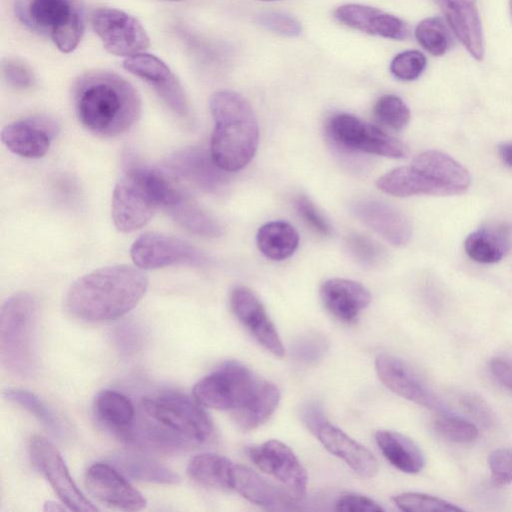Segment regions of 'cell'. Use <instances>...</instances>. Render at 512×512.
I'll return each mask as SVG.
<instances>
[{
    "label": "cell",
    "instance_id": "6da1fadb",
    "mask_svg": "<svg viewBox=\"0 0 512 512\" xmlns=\"http://www.w3.org/2000/svg\"><path fill=\"white\" fill-rule=\"evenodd\" d=\"M194 398L203 406L229 411L243 430L265 423L276 410L280 391L260 379L242 363L223 362L193 387Z\"/></svg>",
    "mask_w": 512,
    "mask_h": 512
},
{
    "label": "cell",
    "instance_id": "7a4b0ae2",
    "mask_svg": "<svg viewBox=\"0 0 512 512\" xmlns=\"http://www.w3.org/2000/svg\"><path fill=\"white\" fill-rule=\"evenodd\" d=\"M74 107L81 125L96 136L113 138L138 121L141 98L122 76L105 70L82 74L73 89Z\"/></svg>",
    "mask_w": 512,
    "mask_h": 512
},
{
    "label": "cell",
    "instance_id": "3957f363",
    "mask_svg": "<svg viewBox=\"0 0 512 512\" xmlns=\"http://www.w3.org/2000/svg\"><path fill=\"white\" fill-rule=\"evenodd\" d=\"M147 288L146 275L135 267L124 264L102 267L71 284L65 306L82 321H111L132 310Z\"/></svg>",
    "mask_w": 512,
    "mask_h": 512
},
{
    "label": "cell",
    "instance_id": "277c9868",
    "mask_svg": "<svg viewBox=\"0 0 512 512\" xmlns=\"http://www.w3.org/2000/svg\"><path fill=\"white\" fill-rule=\"evenodd\" d=\"M209 105L215 122L210 154L221 169L241 170L252 160L258 146L259 129L254 111L242 95L229 90L214 93Z\"/></svg>",
    "mask_w": 512,
    "mask_h": 512
},
{
    "label": "cell",
    "instance_id": "5b68a950",
    "mask_svg": "<svg viewBox=\"0 0 512 512\" xmlns=\"http://www.w3.org/2000/svg\"><path fill=\"white\" fill-rule=\"evenodd\" d=\"M181 193L159 170L130 165L113 189L111 215L114 226L123 233L136 231L151 220L158 208L165 209Z\"/></svg>",
    "mask_w": 512,
    "mask_h": 512
},
{
    "label": "cell",
    "instance_id": "8992f818",
    "mask_svg": "<svg viewBox=\"0 0 512 512\" xmlns=\"http://www.w3.org/2000/svg\"><path fill=\"white\" fill-rule=\"evenodd\" d=\"M38 305L28 292H17L2 305L0 313V358L17 376H29L35 368V333Z\"/></svg>",
    "mask_w": 512,
    "mask_h": 512
},
{
    "label": "cell",
    "instance_id": "52a82bcc",
    "mask_svg": "<svg viewBox=\"0 0 512 512\" xmlns=\"http://www.w3.org/2000/svg\"><path fill=\"white\" fill-rule=\"evenodd\" d=\"M144 413L193 445L205 444L214 435L213 423L196 400L177 392H165L142 400Z\"/></svg>",
    "mask_w": 512,
    "mask_h": 512
},
{
    "label": "cell",
    "instance_id": "ba28073f",
    "mask_svg": "<svg viewBox=\"0 0 512 512\" xmlns=\"http://www.w3.org/2000/svg\"><path fill=\"white\" fill-rule=\"evenodd\" d=\"M326 128L329 140L342 153L361 152L391 158L407 154L402 142L351 114L334 115Z\"/></svg>",
    "mask_w": 512,
    "mask_h": 512
},
{
    "label": "cell",
    "instance_id": "9c48e42d",
    "mask_svg": "<svg viewBox=\"0 0 512 512\" xmlns=\"http://www.w3.org/2000/svg\"><path fill=\"white\" fill-rule=\"evenodd\" d=\"M90 20L104 48L113 55L127 58L142 53L150 46V39L142 24L122 10L96 8Z\"/></svg>",
    "mask_w": 512,
    "mask_h": 512
},
{
    "label": "cell",
    "instance_id": "30bf717a",
    "mask_svg": "<svg viewBox=\"0 0 512 512\" xmlns=\"http://www.w3.org/2000/svg\"><path fill=\"white\" fill-rule=\"evenodd\" d=\"M130 256L141 269H157L177 264L202 266L207 263L205 254L195 246L157 232H147L135 239L130 248Z\"/></svg>",
    "mask_w": 512,
    "mask_h": 512
},
{
    "label": "cell",
    "instance_id": "8fae6325",
    "mask_svg": "<svg viewBox=\"0 0 512 512\" xmlns=\"http://www.w3.org/2000/svg\"><path fill=\"white\" fill-rule=\"evenodd\" d=\"M29 452L33 465L45 476L68 509L77 512L98 510L79 490L61 454L50 441L39 435L32 437Z\"/></svg>",
    "mask_w": 512,
    "mask_h": 512
},
{
    "label": "cell",
    "instance_id": "7c38bea8",
    "mask_svg": "<svg viewBox=\"0 0 512 512\" xmlns=\"http://www.w3.org/2000/svg\"><path fill=\"white\" fill-rule=\"evenodd\" d=\"M248 458L261 471L281 482L297 499L307 488L308 476L294 452L279 440H267L246 449Z\"/></svg>",
    "mask_w": 512,
    "mask_h": 512
},
{
    "label": "cell",
    "instance_id": "4fadbf2b",
    "mask_svg": "<svg viewBox=\"0 0 512 512\" xmlns=\"http://www.w3.org/2000/svg\"><path fill=\"white\" fill-rule=\"evenodd\" d=\"M88 491L100 502L126 511L141 510L146 506L144 496L115 466L94 463L85 473Z\"/></svg>",
    "mask_w": 512,
    "mask_h": 512
},
{
    "label": "cell",
    "instance_id": "5bb4252c",
    "mask_svg": "<svg viewBox=\"0 0 512 512\" xmlns=\"http://www.w3.org/2000/svg\"><path fill=\"white\" fill-rule=\"evenodd\" d=\"M375 369L384 385L397 395L431 410L446 411L441 400L401 359L380 354L376 358Z\"/></svg>",
    "mask_w": 512,
    "mask_h": 512
},
{
    "label": "cell",
    "instance_id": "9a60e30c",
    "mask_svg": "<svg viewBox=\"0 0 512 512\" xmlns=\"http://www.w3.org/2000/svg\"><path fill=\"white\" fill-rule=\"evenodd\" d=\"M59 131L50 116L37 115L8 124L2 129L1 140L14 154L25 158L43 157Z\"/></svg>",
    "mask_w": 512,
    "mask_h": 512
},
{
    "label": "cell",
    "instance_id": "2e32d148",
    "mask_svg": "<svg viewBox=\"0 0 512 512\" xmlns=\"http://www.w3.org/2000/svg\"><path fill=\"white\" fill-rule=\"evenodd\" d=\"M123 67L153 86L176 114L187 115L188 102L185 92L174 73L161 59L151 54L138 53L125 58Z\"/></svg>",
    "mask_w": 512,
    "mask_h": 512
},
{
    "label": "cell",
    "instance_id": "e0dca14e",
    "mask_svg": "<svg viewBox=\"0 0 512 512\" xmlns=\"http://www.w3.org/2000/svg\"><path fill=\"white\" fill-rule=\"evenodd\" d=\"M230 304L237 319L266 350L278 357L284 355V347L274 324L251 290L243 286L234 288Z\"/></svg>",
    "mask_w": 512,
    "mask_h": 512
},
{
    "label": "cell",
    "instance_id": "ac0fdd59",
    "mask_svg": "<svg viewBox=\"0 0 512 512\" xmlns=\"http://www.w3.org/2000/svg\"><path fill=\"white\" fill-rule=\"evenodd\" d=\"M230 489L267 510L295 509L297 498L290 491L274 485L245 465L233 464Z\"/></svg>",
    "mask_w": 512,
    "mask_h": 512
},
{
    "label": "cell",
    "instance_id": "d6986e66",
    "mask_svg": "<svg viewBox=\"0 0 512 512\" xmlns=\"http://www.w3.org/2000/svg\"><path fill=\"white\" fill-rule=\"evenodd\" d=\"M167 167L177 176L207 192L222 189L228 181V172L221 169L203 148L190 147L176 152Z\"/></svg>",
    "mask_w": 512,
    "mask_h": 512
},
{
    "label": "cell",
    "instance_id": "ffe728a7",
    "mask_svg": "<svg viewBox=\"0 0 512 512\" xmlns=\"http://www.w3.org/2000/svg\"><path fill=\"white\" fill-rule=\"evenodd\" d=\"M334 17L339 23L369 35L394 40L408 35L407 25L400 18L367 5H341L335 9Z\"/></svg>",
    "mask_w": 512,
    "mask_h": 512
},
{
    "label": "cell",
    "instance_id": "44dd1931",
    "mask_svg": "<svg viewBox=\"0 0 512 512\" xmlns=\"http://www.w3.org/2000/svg\"><path fill=\"white\" fill-rule=\"evenodd\" d=\"M353 212L365 225L394 246L406 245L412 236L409 219L397 208L374 199H361Z\"/></svg>",
    "mask_w": 512,
    "mask_h": 512
},
{
    "label": "cell",
    "instance_id": "7402d4cb",
    "mask_svg": "<svg viewBox=\"0 0 512 512\" xmlns=\"http://www.w3.org/2000/svg\"><path fill=\"white\" fill-rule=\"evenodd\" d=\"M457 39L476 60L484 56V37L477 0H433Z\"/></svg>",
    "mask_w": 512,
    "mask_h": 512
},
{
    "label": "cell",
    "instance_id": "603a6c76",
    "mask_svg": "<svg viewBox=\"0 0 512 512\" xmlns=\"http://www.w3.org/2000/svg\"><path fill=\"white\" fill-rule=\"evenodd\" d=\"M312 433L331 454L343 460L359 475L371 478L377 474L378 462L374 455L327 419Z\"/></svg>",
    "mask_w": 512,
    "mask_h": 512
},
{
    "label": "cell",
    "instance_id": "cb8c5ba5",
    "mask_svg": "<svg viewBox=\"0 0 512 512\" xmlns=\"http://www.w3.org/2000/svg\"><path fill=\"white\" fill-rule=\"evenodd\" d=\"M320 295L326 309L345 323L354 322L371 301L370 292L365 286L342 278L325 281Z\"/></svg>",
    "mask_w": 512,
    "mask_h": 512
},
{
    "label": "cell",
    "instance_id": "d4e9b609",
    "mask_svg": "<svg viewBox=\"0 0 512 512\" xmlns=\"http://www.w3.org/2000/svg\"><path fill=\"white\" fill-rule=\"evenodd\" d=\"M411 165L448 189L452 195L464 193L471 183L470 174L462 164L437 150L420 153L413 159Z\"/></svg>",
    "mask_w": 512,
    "mask_h": 512
},
{
    "label": "cell",
    "instance_id": "484cf974",
    "mask_svg": "<svg viewBox=\"0 0 512 512\" xmlns=\"http://www.w3.org/2000/svg\"><path fill=\"white\" fill-rule=\"evenodd\" d=\"M376 185L383 192L397 197L452 195L448 189L431 180L412 165L392 169L379 177Z\"/></svg>",
    "mask_w": 512,
    "mask_h": 512
},
{
    "label": "cell",
    "instance_id": "4316f807",
    "mask_svg": "<svg viewBox=\"0 0 512 512\" xmlns=\"http://www.w3.org/2000/svg\"><path fill=\"white\" fill-rule=\"evenodd\" d=\"M464 248L478 263L499 262L512 248V229L505 224L479 228L467 236Z\"/></svg>",
    "mask_w": 512,
    "mask_h": 512
},
{
    "label": "cell",
    "instance_id": "83f0119b",
    "mask_svg": "<svg viewBox=\"0 0 512 512\" xmlns=\"http://www.w3.org/2000/svg\"><path fill=\"white\" fill-rule=\"evenodd\" d=\"M375 440L383 456L398 470L415 474L423 469L424 455L409 437L391 430H379Z\"/></svg>",
    "mask_w": 512,
    "mask_h": 512
},
{
    "label": "cell",
    "instance_id": "f1b7e54d",
    "mask_svg": "<svg viewBox=\"0 0 512 512\" xmlns=\"http://www.w3.org/2000/svg\"><path fill=\"white\" fill-rule=\"evenodd\" d=\"M75 10L69 0H31L27 6H16V14L25 25L49 33L63 25Z\"/></svg>",
    "mask_w": 512,
    "mask_h": 512
},
{
    "label": "cell",
    "instance_id": "f546056e",
    "mask_svg": "<svg viewBox=\"0 0 512 512\" xmlns=\"http://www.w3.org/2000/svg\"><path fill=\"white\" fill-rule=\"evenodd\" d=\"M97 419L119 437L134 423L136 413L132 401L121 392L103 390L94 400Z\"/></svg>",
    "mask_w": 512,
    "mask_h": 512
},
{
    "label": "cell",
    "instance_id": "4dcf8cb0",
    "mask_svg": "<svg viewBox=\"0 0 512 512\" xmlns=\"http://www.w3.org/2000/svg\"><path fill=\"white\" fill-rule=\"evenodd\" d=\"M165 210L180 226L198 236L212 238L223 233L221 224L184 193Z\"/></svg>",
    "mask_w": 512,
    "mask_h": 512
},
{
    "label": "cell",
    "instance_id": "1f68e13d",
    "mask_svg": "<svg viewBox=\"0 0 512 512\" xmlns=\"http://www.w3.org/2000/svg\"><path fill=\"white\" fill-rule=\"evenodd\" d=\"M299 235L295 228L284 221H271L260 227L257 245L262 254L275 261L289 258L297 249Z\"/></svg>",
    "mask_w": 512,
    "mask_h": 512
},
{
    "label": "cell",
    "instance_id": "d6a6232c",
    "mask_svg": "<svg viewBox=\"0 0 512 512\" xmlns=\"http://www.w3.org/2000/svg\"><path fill=\"white\" fill-rule=\"evenodd\" d=\"M111 462L125 475L141 481L175 484L179 476L160 463L134 453L119 452L111 457Z\"/></svg>",
    "mask_w": 512,
    "mask_h": 512
},
{
    "label": "cell",
    "instance_id": "836d02e7",
    "mask_svg": "<svg viewBox=\"0 0 512 512\" xmlns=\"http://www.w3.org/2000/svg\"><path fill=\"white\" fill-rule=\"evenodd\" d=\"M233 464L224 456L201 453L190 460L187 473L191 479L203 486L230 489Z\"/></svg>",
    "mask_w": 512,
    "mask_h": 512
},
{
    "label": "cell",
    "instance_id": "e575fe53",
    "mask_svg": "<svg viewBox=\"0 0 512 512\" xmlns=\"http://www.w3.org/2000/svg\"><path fill=\"white\" fill-rule=\"evenodd\" d=\"M4 397L28 411L55 435L64 434L65 427L59 417L34 393L19 388H8L4 391Z\"/></svg>",
    "mask_w": 512,
    "mask_h": 512
},
{
    "label": "cell",
    "instance_id": "d590c367",
    "mask_svg": "<svg viewBox=\"0 0 512 512\" xmlns=\"http://www.w3.org/2000/svg\"><path fill=\"white\" fill-rule=\"evenodd\" d=\"M418 43L430 54L441 56L450 46V35L444 21L439 17H429L418 23L415 29Z\"/></svg>",
    "mask_w": 512,
    "mask_h": 512
},
{
    "label": "cell",
    "instance_id": "8d00e7d4",
    "mask_svg": "<svg viewBox=\"0 0 512 512\" xmlns=\"http://www.w3.org/2000/svg\"><path fill=\"white\" fill-rule=\"evenodd\" d=\"M374 115L379 123L395 131L404 129L410 120L408 106L400 97L391 94L377 100Z\"/></svg>",
    "mask_w": 512,
    "mask_h": 512
},
{
    "label": "cell",
    "instance_id": "74e56055",
    "mask_svg": "<svg viewBox=\"0 0 512 512\" xmlns=\"http://www.w3.org/2000/svg\"><path fill=\"white\" fill-rule=\"evenodd\" d=\"M397 507L407 512H456L462 509L436 496L404 492L393 497Z\"/></svg>",
    "mask_w": 512,
    "mask_h": 512
},
{
    "label": "cell",
    "instance_id": "f35d334b",
    "mask_svg": "<svg viewBox=\"0 0 512 512\" xmlns=\"http://www.w3.org/2000/svg\"><path fill=\"white\" fill-rule=\"evenodd\" d=\"M444 412L434 421V429L441 437L455 443H469L477 438L475 425L460 416Z\"/></svg>",
    "mask_w": 512,
    "mask_h": 512
},
{
    "label": "cell",
    "instance_id": "ab89813d",
    "mask_svg": "<svg viewBox=\"0 0 512 512\" xmlns=\"http://www.w3.org/2000/svg\"><path fill=\"white\" fill-rule=\"evenodd\" d=\"M347 246L353 257L366 267H377L386 258V251L375 240L361 234H352L347 239Z\"/></svg>",
    "mask_w": 512,
    "mask_h": 512
},
{
    "label": "cell",
    "instance_id": "60d3db41",
    "mask_svg": "<svg viewBox=\"0 0 512 512\" xmlns=\"http://www.w3.org/2000/svg\"><path fill=\"white\" fill-rule=\"evenodd\" d=\"M326 336L318 332H308L300 336L292 346L293 357L303 364H315L328 350Z\"/></svg>",
    "mask_w": 512,
    "mask_h": 512
},
{
    "label": "cell",
    "instance_id": "b9f144b4",
    "mask_svg": "<svg viewBox=\"0 0 512 512\" xmlns=\"http://www.w3.org/2000/svg\"><path fill=\"white\" fill-rule=\"evenodd\" d=\"M426 57L417 50L397 54L390 63L392 75L402 81L417 79L426 68Z\"/></svg>",
    "mask_w": 512,
    "mask_h": 512
},
{
    "label": "cell",
    "instance_id": "7bdbcfd3",
    "mask_svg": "<svg viewBox=\"0 0 512 512\" xmlns=\"http://www.w3.org/2000/svg\"><path fill=\"white\" fill-rule=\"evenodd\" d=\"M84 33V22L76 9L72 16L60 27L50 33L56 47L63 53L72 52L81 41Z\"/></svg>",
    "mask_w": 512,
    "mask_h": 512
},
{
    "label": "cell",
    "instance_id": "ee69618b",
    "mask_svg": "<svg viewBox=\"0 0 512 512\" xmlns=\"http://www.w3.org/2000/svg\"><path fill=\"white\" fill-rule=\"evenodd\" d=\"M256 22L267 30L282 36L296 37L302 32L300 22L282 12H263L256 17Z\"/></svg>",
    "mask_w": 512,
    "mask_h": 512
},
{
    "label": "cell",
    "instance_id": "f6af8a7d",
    "mask_svg": "<svg viewBox=\"0 0 512 512\" xmlns=\"http://www.w3.org/2000/svg\"><path fill=\"white\" fill-rule=\"evenodd\" d=\"M491 478L498 486L512 482V448H499L488 457Z\"/></svg>",
    "mask_w": 512,
    "mask_h": 512
},
{
    "label": "cell",
    "instance_id": "bcb514c9",
    "mask_svg": "<svg viewBox=\"0 0 512 512\" xmlns=\"http://www.w3.org/2000/svg\"><path fill=\"white\" fill-rule=\"evenodd\" d=\"M295 208L303 221L316 233L322 236H328L331 233L328 221L309 198L303 195L298 196L295 200Z\"/></svg>",
    "mask_w": 512,
    "mask_h": 512
},
{
    "label": "cell",
    "instance_id": "7dc6e473",
    "mask_svg": "<svg viewBox=\"0 0 512 512\" xmlns=\"http://www.w3.org/2000/svg\"><path fill=\"white\" fill-rule=\"evenodd\" d=\"M2 72L7 82L16 88H29L35 81L31 69L19 60H4L2 63Z\"/></svg>",
    "mask_w": 512,
    "mask_h": 512
},
{
    "label": "cell",
    "instance_id": "c3c4849f",
    "mask_svg": "<svg viewBox=\"0 0 512 512\" xmlns=\"http://www.w3.org/2000/svg\"><path fill=\"white\" fill-rule=\"evenodd\" d=\"M336 510L344 512H383L384 509L373 499L357 494H342L336 501Z\"/></svg>",
    "mask_w": 512,
    "mask_h": 512
},
{
    "label": "cell",
    "instance_id": "681fc988",
    "mask_svg": "<svg viewBox=\"0 0 512 512\" xmlns=\"http://www.w3.org/2000/svg\"><path fill=\"white\" fill-rule=\"evenodd\" d=\"M462 404L468 413L483 426L489 428L494 425V413L488 404L481 398L474 395H467L462 398Z\"/></svg>",
    "mask_w": 512,
    "mask_h": 512
},
{
    "label": "cell",
    "instance_id": "f907efd6",
    "mask_svg": "<svg viewBox=\"0 0 512 512\" xmlns=\"http://www.w3.org/2000/svg\"><path fill=\"white\" fill-rule=\"evenodd\" d=\"M489 367L496 380L512 391V361L495 357L491 359Z\"/></svg>",
    "mask_w": 512,
    "mask_h": 512
},
{
    "label": "cell",
    "instance_id": "816d5d0a",
    "mask_svg": "<svg viewBox=\"0 0 512 512\" xmlns=\"http://www.w3.org/2000/svg\"><path fill=\"white\" fill-rule=\"evenodd\" d=\"M121 328L115 334L117 345L125 351L135 350L140 344V336H138L137 330L132 329L131 326Z\"/></svg>",
    "mask_w": 512,
    "mask_h": 512
},
{
    "label": "cell",
    "instance_id": "f5cc1de1",
    "mask_svg": "<svg viewBox=\"0 0 512 512\" xmlns=\"http://www.w3.org/2000/svg\"><path fill=\"white\" fill-rule=\"evenodd\" d=\"M302 420L312 432L320 423L326 420L322 408L317 403H308L302 409Z\"/></svg>",
    "mask_w": 512,
    "mask_h": 512
},
{
    "label": "cell",
    "instance_id": "db71d44e",
    "mask_svg": "<svg viewBox=\"0 0 512 512\" xmlns=\"http://www.w3.org/2000/svg\"><path fill=\"white\" fill-rule=\"evenodd\" d=\"M499 154L502 160L512 167V143H505L499 146Z\"/></svg>",
    "mask_w": 512,
    "mask_h": 512
},
{
    "label": "cell",
    "instance_id": "11a10c76",
    "mask_svg": "<svg viewBox=\"0 0 512 512\" xmlns=\"http://www.w3.org/2000/svg\"><path fill=\"white\" fill-rule=\"evenodd\" d=\"M510 10H511V14H512V0H510Z\"/></svg>",
    "mask_w": 512,
    "mask_h": 512
},
{
    "label": "cell",
    "instance_id": "9f6ffc18",
    "mask_svg": "<svg viewBox=\"0 0 512 512\" xmlns=\"http://www.w3.org/2000/svg\"><path fill=\"white\" fill-rule=\"evenodd\" d=\"M262 1H275V0H262Z\"/></svg>",
    "mask_w": 512,
    "mask_h": 512
},
{
    "label": "cell",
    "instance_id": "6f0895ef",
    "mask_svg": "<svg viewBox=\"0 0 512 512\" xmlns=\"http://www.w3.org/2000/svg\"><path fill=\"white\" fill-rule=\"evenodd\" d=\"M172 1H180V0H172Z\"/></svg>",
    "mask_w": 512,
    "mask_h": 512
}]
</instances>
